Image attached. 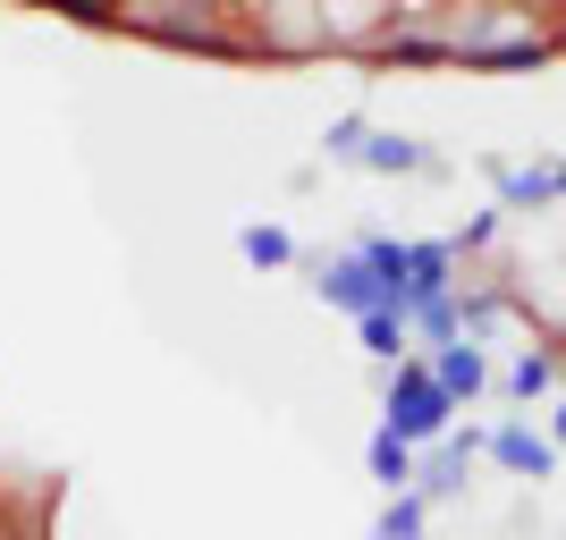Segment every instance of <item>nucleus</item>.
<instances>
[{
    "instance_id": "3",
    "label": "nucleus",
    "mask_w": 566,
    "mask_h": 540,
    "mask_svg": "<svg viewBox=\"0 0 566 540\" xmlns=\"http://www.w3.org/2000/svg\"><path fill=\"white\" fill-rule=\"evenodd\" d=\"M558 456L566 447L549 440V431H533V423H499L491 431V465L516 473V481H558Z\"/></svg>"
},
{
    "instance_id": "9",
    "label": "nucleus",
    "mask_w": 566,
    "mask_h": 540,
    "mask_svg": "<svg viewBox=\"0 0 566 540\" xmlns=\"http://www.w3.org/2000/svg\"><path fill=\"white\" fill-rule=\"evenodd\" d=\"M558 372H566L558 347H524L516 363H507V380H499V389H507L516 405H533V398H549V389H558Z\"/></svg>"
},
{
    "instance_id": "12",
    "label": "nucleus",
    "mask_w": 566,
    "mask_h": 540,
    "mask_svg": "<svg viewBox=\"0 0 566 540\" xmlns=\"http://www.w3.org/2000/svg\"><path fill=\"white\" fill-rule=\"evenodd\" d=\"M237 254L254 262V271H287V262H296V236L271 229V220H245V229H237Z\"/></svg>"
},
{
    "instance_id": "1",
    "label": "nucleus",
    "mask_w": 566,
    "mask_h": 540,
    "mask_svg": "<svg viewBox=\"0 0 566 540\" xmlns=\"http://www.w3.org/2000/svg\"><path fill=\"white\" fill-rule=\"evenodd\" d=\"M380 423L398 431V440L415 447H440L457 431V398L440 389V372H431V354H406L398 372H389V398H380Z\"/></svg>"
},
{
    "instance_id": "5",
    "label": "nucleus",
    "mask_w": 566,
    "mask_h": 540,
    "mask_svg": "<svg viewBox=\"0 0 566 540\" xmlns=\"http://www.w3.org/2000/svg\"><path fill=\"white\" fill-rule=\"evenodd\" d=\"M491 187H499V212H542V203H558V194H566L549 161H499Z\"/></svg>"
},
{
    "instance_id": "11",
    "label": "nucleus",
    "mask_w": 566,
    "mask_h": 540,
    "mask_svg": "<svg viewBox=\"0 0 566 540\" xmlns=\"http://www.w3.org/2000/svg\"><path fill=\"white\" fill-rule=\"evenodd\" d=\"M364 169H380V178H415V169H431V152L415 136H364V152H355Z\"/></svg>"
},
{
    "instance_id": "15",
    "label": "nucleus",
    "mask_w": 566,
    "mask_h": 540,
    "mask_svg": "<svg viewBox=\"0 0 566 540\" xmlns=\"http://www.w3.org/2000/svg\"><path fill=\"white\" fill-rule=\"evenodd\" d=\"M364 136H373L364 118H338L331 136H322V152H338V161H355V152H364Z\"/></svg>"
},
{
    "instance_id": "7",
    "label": "nucleus",
    "mask_w": 566,
    "mask_h": 540,
    "mask_svg": "<svg viewBox=\"0 0 566 540\" xmlns=\"http://www.w3.org/2000/svg\"><path fill=\"white\" fill-rule=\"evenodd\" d=\"M364 465H373V481H380V490L398 498V490H415V481H423V447H415V440H398V431L380 423V431H373V447H364Z\"/></svg>"
},
{
    "instance_id": "8",
    "label": "nucleus",
    "mask_w": 566,
    "mask_h": 540,
    "mask_svg": "<svg viewBox=\"0 0 566 540\" xmlns=\"http://www.w3.org/2000/svg\"><path fill=\"white\" fill-rule=\"evenodd\" d=\"M431 372H440V389H449L457 405H473L491 389V354L473 347V338H457V347H431Z\"/></svg>"
},
{
    "instance_id": "18",
    "label": "nucleus",
    "mask_w": 566,
    "mask_h": 540,
    "mask_svg": "<svg viewBox=\"0 0 566 540\" xmlns=\"http://www.w3.org/2000/svg\"><path fill=\"white\" fill-rule=\"evenodd\" d=\"M558 540H566V532H558Z\"/></svg>"
},
{
    "instance_id": "14",
    "label": "nucleus",
    "mask_w": 566,
    "mask_h": 540,
    "mask_svg": "<svg viewBox=\"0 0 566 540\" xmlns=\"http://www.w3.org/2000/svg\"><path fill=\"white\" fill-rule=\"evenodd\" d=\"M34 9H60V18H85V25H111L118 0H34Z\"/></svg>"
},
{
    "instance_id": "4",
    "label": "nucleus",
    "mask_w": 566,
    "mask_h": 540,
    "mask_svg": "<svg viewBox=\"0 0 566 540\" xmlns=\"http://www.w3.org/2000/svg\"><path fill=\"white\" fill-rule=\"evenodd\" d=\"M313 296H322V305H338V313H355V321L389 305V287H380V271H373L364 254H338L331 271H313Z\"/></svg>"
},
{
    "instance_id": "13",
    "label": "nucleus",
    "mask_w": 566,
    "mask_h": 540,
    "mask_svg": "<svg viewBox=\"0 0 566 540\" xmlns=\"http://www.w3.org/2000/svg\"><path fill=\"white\" fill-rule=\"evenodd\" d=\"M423 523H431V498H423V490H398V498L373 516V540H423Z\"/></svg>"
},
{
    "instance_id": "2",
    "label": "nucleus",
    "mask_w": 566,
    "mask_h": 540,
    "mask_svg": "<svg viewBox=\"0 0 566 540\" xmlns=\"http://www.w3.org/2000/svg\"><path fill=\"white\" fill-rule=\"evenodd\" d=\"M566 34H542V25H499V34H457V68L473 76H524L542 68V60H558Z\"/></svg>"
},
{
    "instance_id": "16",
    "label": "nucleus",
    "mask_w": 566,
    "mask_h": 540,
    "mask_svg": "<svg viewBox=\"0 0 566 540\" xmlns=\"http://www.w3.org/2000/svg\"><path fill=\"white\" fill-rule=\"evenodd\" d=\"M491 229H499V212H473L465 229H457V254H473V245H491Z\"/></svg>"
},
{
    "instance_id": "10",
    "label": "nucleus",
    "mask_w": 566,
    "mask_h": 540,
    "mask_svg": "<svg viewBox=\"0 0 566 540\" xmlns=\"http://www.w3.org/2000/svg\"><path fill=\"white\" fill-rule=\"evenodd\" d=\"M355 338H364V354H373V363H389V372L415 354V347H406V338H415V321H406V313H389V305L364 313V321H355Z\"/></svg>"
},
{
    "instance_id": "17",
    "label": "nucleus",
    "mask_w": 566,
    "mask_h": 540,
    "mask_svg": "<svg viewBox=\"0 0 566 540\" xmlns=\"http://www.w3.org/2000/svg\"><path fill=\"white\" fill-rule=\"evenodd\" d=\"M549 440H558V447H566V398H558V405H549Z\"/></svg>"
},
{
    "instance_id": "6",
    "label": "nucleus",
    "mask_w": 566,
    "mask_h": 540,
    "mask_svg": "<svg viewBox=\"0 0 566 540\" xmlns=\"http://www.w3.org/2000/svg\"><path fill=\"white\" fill-rule=\"evenodd\" d=\"M449 279H457V236H423V245H415V271H406V305L415 313L440 305Z\"/></svg>"
}]
</instances>
